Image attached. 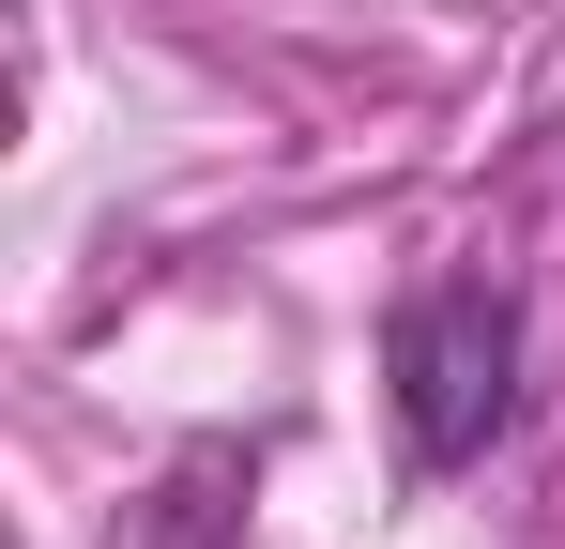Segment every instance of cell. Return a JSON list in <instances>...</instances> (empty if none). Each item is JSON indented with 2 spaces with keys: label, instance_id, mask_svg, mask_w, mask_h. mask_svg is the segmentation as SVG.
Returning a JSON list of instances; mask_svg holds the SVG:
<instances>
[{
  "label": "cell",
  "instance_id": "6da1fadb",
  "mask_svg": "<svg viewBox=\"0 0 565 549\" xmlns=\"http://www.w3.org/2000/svg\"><path fill=\"white\" fill-rule=\"evenodd\" d=\"M382 381H397L413 473H473L520 428V290L504 274H428L397 305V336H382Z\"/></svg>",
  "mask_w": 565,
  "mask_h": 549
}]
</instances>
